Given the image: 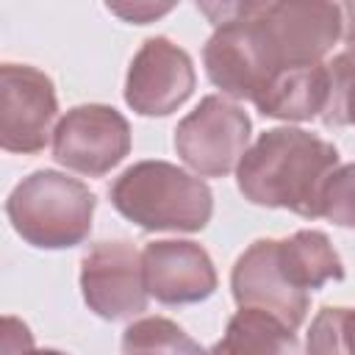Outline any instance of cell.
<instances>
[{
  "label": "cell",
  "mask_w": 355,
  "mask_h": 355,
  "mask_svg": "<svg viewBox=\"0 0 355 355\" xmlns=\"http://www.w3.org/2000/svg\"><path fill=\"white\" fill-rule=\"evenodd\" d=\"M330 94L322 111V122L327 128H355V50L338 53L330 64Z\"/></svg>",
  "instance_id": "18"
},
{
  "label": "cell",
  "mask_w": 355,
  "mask_h": 355,
  "mask_svg": "<svg viewBox=\"0 0 355 355\" xmlns=\"http://www.w3.org/2000/svg\"><path fill=\"white\" fill-rule=\"evenodd\" d=\"M252 122L247 111L222 94H208L175 128L180 161L202 178L230 175L250 150Z\"/></svg>",
  "instance_id": "5"
},
{
  "label": "cell",
  "mask_w": 355,
  "mask_h": 355,
  "mask_svg": "<svg viewBox=\"0 0 355 355\" xmlns=\"http://www.w3.org/2000/svg\"><path fill=\"white\" fill-rule=\"evenodd\" d=\"M28 349H33V336L28 324L19 322L17 316H6L3 319V355H25Z\"/></svg>",
  "instance_id": "20"
},
{
  "label": "cell",
  "mask_w": 355,
  "mask_h": 355,
  "mask_svg": "<svg viewBox=\"0 0 355 355\" xmlns=\"http://www.w3.org/2000/svg\"><path fill=\"white\" fill-rule=\"evenodd\" d=\"M94 208V191L55 169H39L22 178L6 200L11 227L22 241L39 250H69L86 241Z\"/></svg>",
  "instance_id": "3"
},
{
  "label": "cell",
  "mask_w": 355,
  "mask_h": 355,
  "mask_svg": "<svg viewBox=\"0 0 355 355\" xmlns=\"http://www.w3.org/2000/svg\"><path fill=\"white\" fill-rule=\"evenodd\" d=\"M208 355H225V352H222V349H219V344H214V347H211V352H208Z\"/></svg>",
  "instance_id": "24"
},
{
  "label": "cell",
  "mask_w": 355,
  "mask_h": 355,
  "mask_svg": "<svg viewBox=\"0 0 355 355\" xmlns=\"http://www.w3.org/2000/svg\"><path fill=\"white\" fill-rule=\"evenodd\" d=\"M308 355H355V308L324 305L308 330Z\"/></svg>",
  "instance_id": "17"
},
{
  "label": "cell",
  "mask_w": 355,
  "mask_h": 355,
  "mask_svg": "<svg viewBox=\"0 0 355 355\" xmlns=\"http://www.w3.org/2000/svg\"><path fill=\"white\" fill-rule=\"evenodd\" d=\"M277 261L288 283L305 294L330 280H344V263L322 230H297L277 239Z\"/></svg>",
  "instance_id": "14"
},
{
  "label": "cell",
  "mask_w": 355,
  "mask_h": 355,
  "mask_svg": "<svg viewBox=\"0 0 355 355\" xmlns=\"http://www.w3.org/2000/svg\"><path fill=\"white\" fill-rule=\"evenodd\" d=\"M58 100L53 80L31 64L0 67V147L33 155L50 141Z\"/></svg>",
  "instance_id": "8"
},
{
  "label": "cell",
  "mask_w": 355,
  "mask_h": 355,
  "mask_svg": "<svg viewBox=\"0 0 355 355\" xmlns=\"http://www.w3.org/2000/svg\"><path fill=\"white\" fill-rule=\"evenodd\" d=\"M147 294L161 305L202 302L216 291L211 255L194 241H150L141 250Z\"/></svg>",
  "instance_id": "12"
},
{
  "label": "cell",
  "mask_w": 355,
  "mask_h": 355,
  "mask_svg": "<svg viewBox=\"0 0 355 355\" xmlns=\"http://www.w3.org/2000/svg\"><path fill=\"white\" fill-rule=\"evenodd\" d=\"M330 94V69L327 64L288 67L277 72L269 86L252 103L263 116L286 122H308L322 116Z\"/></svg>",
  "instance_id": "13"
},
{
  "label": "cell",
  "mask_w": 355,
  "mask_h": 355,
  "mask_svg": "<svg viewBox=\"0 0 355 355\" xmlns=\"http://www.w3.org/2000/svg\"><path fill=\"white\" fill-rule=\"evenodd\" d=\"M80 291L89 311L105 322H125L147 308L141 252L125 241H100L80 258Z\"/></svg>",
  "instance_id": "9"
},
{
  "label": "cell",
  "mask_w": 355,
  "mask_h": 355,
  "mask_svg": "<svg viewBox=\"0 0 355 355\" xmlns=\"http://www.w3.org/2000/svg\"><path fill=\"white\" fill-rule=\"evenodd\" d=\"M130 153V125L103 103L69 108L53 133V158L86 178H100Z\"/></svg>",
  "instance_id": "7"
},
{
  "label": "cell",
  "mask_w": 355,
  "mask_h": 355,
  "mask_svg": "<svg viewBox=\"0 0 355 355\" xmlns=\"http://www.w3.org/2000/svg\"><path fill=\"white\" fill-rule=\"evenodd\" d=\"M25 355H67V352H58V349H28Z\"/></svg>",
  "instance_id": "23"
},
{
  "label": "cell",
  "mask_w": 355,
  "mask_h": 355,
  "mask_svg": "<svg viewBox=\"0 0 355 355\" xmlns=\"http://www.w3.org/2000/svg\"><path fill=\"white\" fill-rule=\"evenodd\" d=\"M111 205L141 230L197 233L211 222L214 194L205 180L169 161H139L108 189Z\"/></svg>",
  "instance_id": "2"
},
{
  "label": "cell",
  "mask_w": 355,
  "mask_h": 355,
  "mask_svg": "<svg viewBox=\"0 0 355 355\" xmlns=\"http://www.w3.org/2000/svg\"><path fill=\"white\" fill-rule=\"evenodd\" d=\"M341 17H344L341 39L349 44V50H355V3H341Z\"/></svg>",
  "instance_id": "22"
},
{
  "label": "cell",
  "mask_w": 355,
  "mask_h": 355,
  "mask_svg": "<svg viewBox=\"0 0 355 355\" xmlns=\"http://www.w3.org/2000/svg\"><path fill=\"white\" fill-rule=\"evenodd\" d=\"M191 55L166 36H150L133 55L125 78V103L141 116H166L194 92Z\"/></svg>",
  "instance_id": "10"
},
{
  "label": "cell",
  "mask_w": 355,
  "mask_h": 355,
  "mask_svg": "<svg viewBox=\"0 0 355 355\" xmlns=\"http://www.w3.org/2000/svg\"><path fill=\"white\" fill-rule=\"evenodd\" d=\"M122 355H208L178 322L166 316H144L125 327Z\"/></svg>",
  "instance_id": "16"
},
{
  "label": "cell",
  "mask_w": 355,
  "mask_h": 355,
  "mask_svg": "<svg viewBox=\"0 0 355 355\" xmlns=\"http://www.w3.org/2000/svg\"><path fill=\"white\" fill-rule=\"evenodd\" d=\"M197 8L216 25L202 47L208 80L233 100L255 103L283 67L252 19L250 3H200Z\"/></svg>",
  "instance_id": "4"
},
{
  "label": "cell",
  "mask_w": 355,
  "mask_h": 355,
  "mask_svg": "<svg viewBox=\"0 0 355 355\" xmlns=\"http://www.w3.org/2000/svg\"><path fill=\"white\" fill-rule=\"evenodd\" d=\"M250 14L283 69L322 64L344 28L341 3H250Z\"/></svg>",
  "instance_id": "6"
},
{
  "label": "cell",
  "mask_w": 355,
  "mask_h": 355,
  "mask_svg": "<svg viewBox=\"0 0 355 355\" xmlns=\"http://www.w3.org/2000/svg\"><path fill=\"white\" fill-rule=\"evenodd\" d=\"M338 169V150L302 130H263L236 166V183L244 200L263 208H286L305 219L322 216V191Z\"/></svg>",
  "instance_id": "1"
},
{
  "label": "cell",
  "mask_w": 355,
  "mask_h": 355,
  "mask_svg": "<svg viewBox=\"0 0 355 355\" xmlns=\"http://www.w3.org/2000/svg\"><path fill=\"white\" fill-rule=\"evenodd\" d=\"M322 216L338 227L355 230V161L338 166L322 191Z\"/></svg>",
  "instance_id": "19"
},
{
  "label": "cell",
  "mask_w": 355,
  "mask_h": 355,
  "mask_svg": "<svg viewBox=\"0 0 355 355\" xmlns=\"http://www.w3.org/2000/svg\"><path fill=\"white\" fill-rule=\"evenodd\" d=\"M105 8H108L111 14L128 19V22L144 25V22H153L155 17L172 11V3H166V6H155V3H133V6H130V3H128V6H122V3H108Z\"/></svg>",
  "instance_id": "21"
},
{
  "label": "cell",
  "mask_w": 355,
  "mask_h": 355,
  "mask_svg": "<svg viewBox=\"0 0 355 355\" xmlns=\"http://www.w3.org/2000/svg\"><path fill=\"white\" fill-rule=\"evenodd\" d=\"M216 344L225 355H297L300 349L294 330L258 308H239Z\"/></svg>",
  "instance_id": "15"
},
{
  "label": "cell",
  "mask_w": 355,
  "mask_h": 355,
  "mask_svg": "<svg viewBox=\"0 0 355 355\" xmlns=\"http://www.w3.org/2000/svg\"><path fill=\"white\" fill-rule=\"evenodd\" d=\"M230 288L239 308H258L297 330L308 313L311 294L294 288L277 261V239L252 241L233 263Z\"/></svg>",
  "instance_id": "11"
}]
</instances>
